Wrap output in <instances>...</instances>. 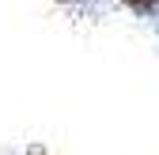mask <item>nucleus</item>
Returning a JSON list of instances; mask_svg holds the SVG:
<instances>
[{
    "mask_svg": "<svg viewBox=\"0 0 159 155\" xmlns=\"http://www.w3.org/2000/svg\"><path fill=\"white\" fill-rule=\"evenodd\" d=\"M121 4H125L133 15H140V19H155V15H159V0H121Z\"/></svg>",
    "mask_w": 159,
    "mask_h": 155,
    "instance_id": "f257e3e1",
    "label": "nucleus"
},
{
    "mask_svg": "<svg viewBox=\"0 0 159 155\" xmlns=\"http://www.w3.org/2000/svg\"><path fill=\"white\" fill-rule=\"evenodd\" d=\"M57 4H65V8H91V4H98V0H57Z\"/></svg>",
    "mask_w": 159,
    "mask_h": 155,
    "instance_id": "f03ea898",
    "label": "nucleus"
},
{
    "mask_svg": "<svg viewBox=\"0 0 159 155\" xmlns=\"http://www.w3.org/2000/svg\"><path fill=\"white\" fill-rule=\"evenodd\" d=\"M152 27H155V34H159V15H155V19H152Z\"/></svg>",
    "mask_w": 159,
    "mask_h": 155,
    "instance_id": "7ed1b4c3",
    "label": "nucleus"
}]
</instances>
